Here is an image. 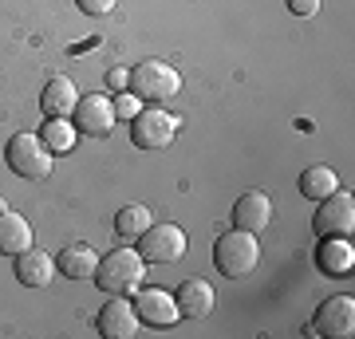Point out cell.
<instances>
[{
	"label": "cell",
	"instance_id": "1",
	"mask_svg": "<svg viewBox=\"0 0 355 339\" xmlns=\"http://www.w3.org/2000/svg\"><path fill=\"white\" fill-rule=\"evenodd\" d=\"M91 280H95L107 296H130V292H139V284L146 280V261H142L139 249L127 245V249L99 257V268H95Z\"/></svg>",
	"mask_w": 355,
	"mask_h": 339
},
{
	"label": "cell",
	"instance_id": "2",
	"mask_svg": "<svg viewBox=\"0 0 355 339\" xmlns=\"http://www.w3.org/2000/svg\"><path fill=\"white\" fill-rule=\"evenodd\" d=\"M261 261V245H257V233H245V229H233V233H221L214 245V264L217 272L229 280L249 277Z\"/></svg>",
	"mask_w": 355,
	"mask_h": 339
},
{
	"label": "cell",
	"instance_id": "3",
	"mask_svg": "<svg viewBox=\"0 0 355 339\" xmlns=\"http://www.w3.org/2000/svg\"><path fill=\"white\" fill-rule=\"evenodd\" d=\"M4 162H8V170H12V174L28 177V182H44V177L51 174V166H55V154L44 146V139H40V134L20 130V134H12V139H8V146H4Z\"/></svg>",
	"mask_w": 355,
	"mask_h": 339
},
{
	"label": "cell",
	"instance_id": "4",
	"mask_svg": "<svg viewBox=\"0 0 355 339\" xmlns=\"http://www.w3.org/2000/svg\"><path fill=\"white\" fill-rule=\"evenodd\" d=\"M127 87L139 103H162V99H174L182 91V76H178V67H170L162 60H146L130 71Z\"/></svg>",
	"mask_w": 355,
	"mask_h": 339
},
{
	"label": "cell",
	"instance_id": "5",
	"mask_svg": "<svg viewBox=\"0 0 355 339\" xmlns=\"http://www.w3.org/2000/svg\"><path fill=\"white\" fill-rule=\"evenodd\" d=\"M186 233H182V225H170V221H158L139 237V252H142V261L146 264H174L186 257Z\"/></svg>",
	"mask_w": 355,
	"mask_h": 339
},
{
	"label": "cell",
	"instance_id": "6",
	"mask_svg": "<svg viewBox=\"0 0 355 339\" xmlns=\"http://www.w3.org/2000/svg\"><path fill=\"white\" fill-rule=\"evenodd\" d=\"M174 134H178V119L158 111V107L139 111L130 119V142H135L139 150H166V146L174 142Z\"/></svg>",
	"mask_w": 355,
	"mask_h": 339
},
{
	"label": "cell",
	"instance_id": "7",
	"mask_svg": "<svg viewBox=\"0 0 355 339\" xmlns=\"http://www.w3.org/2000/svg\"><path fill=\"white\" fill-rule=\"evenodd\" d=\"M355 229V198L352 193H328L316 209V233L320 237H352Z\"/></svg>",
	"mask_w": 355,
	"mask_h": 339
},
{
	"label": "cell",
	"instance_id": "8",
	"mask_svg": "<svg viewBox=\"0 0 355 339\" xmlns=\"http://www.w3.org/2000/svg\"><path fill=\"white\" fill-rule=\"evenodd\" d=\"M71 123H76V130L95 134V139L111 134V126H114V103H111V95H99V91H95V95H79Z\"/></svg>",
	"mask_w": 355,
	"mask_h": 339
},
{
	"label": "cell",
	"instance_id": "9",
	"mask_svg": "<svg viewBox=\"0 0 355 339\" xmlns=\"http://www.w3.org/2000/svg\"><path fill=\"white\" fill-rule=\"evenodd\" d=\"M320 336L328 339H352L355 331V300L352 296H328V300L320 304L316 312V324H312Z\"/></svg>",
	"mask_w": 355,
	"mask_h": 339
},
{
	"label": "cell",
	"instance_id": "10",
	"mask_svg": "<svg viewBox=\"0 0 355 339\" xmlns=\"http://www.w3.org/2000/svg\"><path fill=\"white\" fill-rule=\"evenodd\" d=\"M103 339H130L139 331V312L127 296H111V300L99 308V320H95Z\"/></svg>",
	"mask_w": 355,
	"mask_h": 339
},
{
	"label": "cell",
	"instance_id": "11",
	"mask_svg": "<svg viewBox=\"0 0 355 339\" xmlns=\"http://www.w3.org/2000/svg\"><path fill=\"white\" fill-rule=\"evenodd\" d=\"M130 304H135V312H139V324L170 327V324H178V320H182L174 296H170V292H162V288H142Z\"/></svg>",
	"mask_w": 355,
	"mask_h": 339
},
{
	"label": "cell",
	"instance_id": "12",
	"mask_svg": "<svg viewBox=\"0 0 355 339\" xmlns=\"http://www.w3.org/2000/svg\"><path fill=\"white\" fill-rule=\"evenodd\" d=\"M268 221H272V201H268L265 189H249L237 198V205H233V225L237 229L261 233V229H268Z\"/></svg>",
	"mask_w": 355,
	"mask_h": 339
},
{
	"label": "cell",
	"instance_id": "13",
	"mask_svg": "<svg viewBox=\"0 0 355 339\" xmlns=\"http://www.w3.org/2000/svg\"><path fill=\"white\" fill-rule=\"evenodd\" d=\"M174 304H178V312L182 315H190V320H202V315L214 312V284H205L202 277H193V280H182L174 292Z\"/></svg>",
	"mask_w": 355,
	"mask_h": 339
},
{
	"label": "cell",
	"instance_id": "14",
	"mask_svg": "<svg viewBox=\"0 0 355 339\" xmlns=\"http://www.w3.org/2000/svg\"><path fill=\"white\" fill-rule=\"evenodd\" d=\"M51 277H55L51 252H44V249L16 252V280H20L24 288H44V284H51Z\"/></svg>",
	"mask_w": 355,
	"mask_h": 339
},
{
	"label": "cell",
	"instance_id": "15",
	"mask_svg": "<svg viewBox=\"0 0 355 339\" xmlns=\"http://www.w3.org/2000/svg\"><path fill=\"white\" fill-rule=\"evenodd\" d=\"M76 103H79L76 83L67 76H55V79H48V87L40 95V111L48 114V119H71L76 114Z\"/></svg>",
	"mask_w": 355,
	"mask_h": 339
},
{
	"label": "cell",
	"instance_id": "16",
	"mask_svg": "<svg viewBox=\"0 0 355 339\" xmlns=\"http://www.w3.org/2000/svg\"><path fill=\"white\" fill-rule=\"evenodd\" d=\"M316 264L328 277H347L355 268V249L347 237H324V245L316 249Z\"/></svg>",
	"mask_w": 355,
	"mask_h": 339
},
{
	"label": "cell",
	"instance_id": "17",
	"mask_svg": "<svg viewBox=\"0 0 355 339\" xmlns=\"http://www.w3.org/2000/svg\"><path fill=\"white\" fill-rule=\"evenodd\" d=\"M55 268H60L67 280H91L95 268H99V252L91 249V245H67V249L60 252Z\"/></svg>",
	"mask_w": 355,
	"mask_h": 339
},
{
	"label": "cell",
	"instance_id": "18",
	"mask_svg": "<svg viewBox=\"0 0 355 339\" xmlns=\"http://www.w3.org/2000/svg\"><path fill=\"white\" fill-rule=\"evenodd\" d=\"M32 249V221L20 214H0V252L4 257H16V252Z\"/></svg>",
	"mask_w": 355,
	"mask_h": 339
},
{
	"label": "cell",
	"instance_id": "19",
	"mask_svg": "<svg viewBox=\"0 0 355 339\" xmlns=\"http://www.w3.org/2000/svg\"><path fill=\"white\" fill-rule=\"evenodd\" d=\"M336 189H340V177H336L331 166H308L304 174H300V193H304L308 201H324L328 193H336Z\"/></svg>",
	"mask_w": 355,
	"mask_h": 339
},
{
	"label": "cell",
	"instance_id": "20",
	"mask_svg": "<svg viewBox=\"0 0 355 339\" xmlns=\"http://www.w3.org/2000/svg\"><path fill=\"white\" fill-rule=\"evenodd\" d=\"M150 209H146V205H123V209H119V217H114V233H119V237L127 241H139L142 233H146V229H150Z\"/></svg>",
	"mask_w": 355,
	"mask_h": 339
},
{
	"label": "cell",
	"instance_id": "21",
	"mask_svg": "<svg viewBox=\"0 0 355 339\" xmlns=\"http://www.w3.org/2000/svg\"><path fill=\"white\" fill-rule=\"evenodd\" d=\"M76 123L71 119H48V123L40 126V139H44V146H48L51 154H67L71 146H76Z\"/></svg>",
	"mask_w": 355,
	"mask_h": 339
},
{
	"label": "cell",
	"instance_id": "22",
	"mask_svg": "<svg viewBox=\"0 0 355 339\" xmlns=\"http://www.w3.org/2000/svg\"><path fill=\"white\" fill-rule=\"evenodd\" d=\"M111 103H114V119H135V114H139V99L127 95V91H123L119 99H111Z\"/></svg>",
	"mask_w": 355,
	"mask_h": 339
},
{
	"label": "cell",
	"instance_id": "23",
	"mask_svg": "<svg viewBox=\"0 0 355 339\" xmlns=\"http://www.w3.org/2000/svg\"><path fill=\"white\" fill-rule=\"evenodd\" d=\"M76 4H79V12H87V16H107L119 0H76Z\"/></svg>",
	"mask_w": 355,
	"mask_h": 339
},
{
	"label": "cell",
	"instance_id": "24",
	"mask_svg": "<svg viewBox=\"0 0 355 339\" xmlns=\"http://www.w3.org/2000/svg\"><path fill=\"white\" fill-rule=\"evenodd\" d=\"M127 83H130L127 67H111V71H107V87L111 91H127Z\"/></svg>",
	"mask_w": 355,
	"mask_h": 339
},
{
	"label": "cell",
	"instance_id": "25",
	"mask_svg": "<svg viewBox=\"0 0 355 339\" xmlns=\"http://www.w3.org/2000/svg\"><path fill=\"white\" fill-rule=\"evenodd\" d=\"M288 4V12H296V16H316L320 12V0H284Z\"/></svg>",
	"mask_w": 355,
	"mask_h": 339
},
{
	"label": "cell",
	"instance_id": "26",
	"mask_svg": "<svg viewBox=\"0 0 355 339\" xmlns=\"http://www.w3.org/2000/svg\"><path fill=\"white\" fill-rule=\"evenodd\" d=\"M4 209H8V205H4V201H0V214H4Z\"/></svg>",
	"mask_w": 355,
	"mask_h": 339
}]
</instances>
